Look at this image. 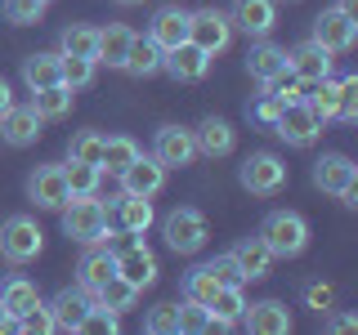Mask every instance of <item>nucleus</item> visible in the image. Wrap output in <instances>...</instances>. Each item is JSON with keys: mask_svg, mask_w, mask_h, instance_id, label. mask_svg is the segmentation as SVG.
Returning <instances> with one entry per match:
<instances>
[{"mask_svg": "<svg viewBox=\"0 0 358 335\" xmlns=\"http://www.w3.org/2000/svg\"><path fill=\"white\" fill-rule=\"evenodd\" d=\"M59 210H63V232L72 241L94 246V241L108 237V206H103V201H94V197H67Z\"/></svg>", "mask_w": 358, "mask_h": 335, "instance_id": "1", "label": "nucleus"}, {"mask_svg": "<svg viewBox=\"0 0 358 335\" xmlns=\"http://www.w3.org/2000/svg\"><path fill=\"white\" fill-rule=\"evenodd\" d=\"M260 241L273 251V260L278 255L291 260V255H300L309 246V223H305V215H296V210H273V215L260 223Z\"/></svg>", "mask_w": 358, "mask_h": 335, "instance_id": "2", "label": "nucleus"}, {"mask_svg": "<svg viewBox=\"0 0 358 335\" xmlns=\"http://www.w3.org/2000/svg\"><path fill=\"white\" fill-rule=\"evenodd\" d=\"M313 184H318L322 193L341 197L345 206H358V165L350 156H341V152L318 156V161H313Z\"/></svg>", "mask_w": 358, "mask_h": 335, "instance_id": "3", "label": "nucleus"}, {"mask_svg": "<svg viewBox=\"0 0 358 335\" xmlns=\"http://www.w3.org/2000/svg\"><path fill=\"white\" fill-rule=\"evenodd\" d=\"M45 246V232L36 228V219L31 215H9L0 223V255H5L9 264H27L36 260Z\"/></svg>", "mask_w": 358, "mask_h": 335, "instance_id": "4", "label": "nucleus"}, {"mask_svg": "<svg viewBox=\"0 0 358 335\" xmlns=\"http://www.w3.org/2000/svg\"><path fill=\"white\" fill-rule=\"evenodd\" d=\"M162 232H166V246H171L175 255H197L201 246H206V219L188 206L171 210L166 223H162Z\"/></svg>", "mask_w": 358, "mask_h": 335, "instance_id": "5", "label": "nucleus"}, {"mask_svg": "<svg viewBox=\"0 0 358 335\" xmlns=\"http://www.w3.org/2000/svg\"><path fill=\"white\" fill-rule=\"evenodd\" d=\"M238 179H242V188H246V193H255V197H273L278 188L287 184V165L278 161L273 152H251V156L242 161Z\"/></svg>", "mask_w": 358, "mask_h": 335, "instance_id": "6", "label": "nucleus"}, {"mask_svg": "<svg viewBox=\"0 0 358 335\" xmlns=\"http://www.w3.org/2000/svg\"><path fill=\"white\" fill-rule=\"evenodd\" d=\"M188 40H193L197 50H206L210 59L224 54V50H229V40H233L229 14H220V9H197V14H188Z\"/></svg>", "mask_w": 358, "mask_h": 335, "instance_id": "7", "label": "nucleus"}, {"mask_svg": "<svg viewBox=\"0 0 358 335\" xmlns=\"http://www.w3.org/2000/svg\"><path fill=\"white\" fill-rule=\"evenodd\" d=\"M318 130H322V121L309 112V103H282V112L273 121V134H282L291 148H313Z\"/></svg>", "mask_w": 358, "mask_h": 335, "instance_id": "8", "label": "nucleus"}, {"mask_svg": "<svg viewBox=\"0 0 358 335\" xmlns=\"http://www.w3.org/2000/svg\"><path fill=\"white\" fill-rule=\"evenodd\" d=\"M354 36H358V18L341 14V9H322V14L313 18L309 40H318L322 50H331V54H345V50H354Z\"/></svg>", "mask_w": 358, "mask_h": 335, "instance_id": "9", "label": "nucleus"}, {"mask_svg": "<svg viewBox=\"0 0 358 335\" xmlns=\"http://www.w3.org/2000/svg\"><path fill=\"white\" fill-rule=\"evenodd\" d=\"M45 308H50L54 331H81L85 313L94 308V295H90L85 286H67V290H59V295H54Z\"/></svg>", "mask_w": 358, "mask_h": 335, "instance_id": "10", "label": "nucleus"}, {"mask_svg": "<svg viewBox=\"0 0 358 335\" xmlns=\"http://www.w3.org/2000/svg\"><path fill=\"white\" fill-rule=\"evenodd\" d=\"M152 156L166 165V170H184V165H193V156H197V143H193V130H184V126H166V130H157V139H152Z\"/></svg>", "mask_w": 358, "mask_h": 335, "instance_id": "11", "label": "nucleus"}, {"mask_svg": "<svg viewBox=\"0 0 358 335\" xmlns=\"http://www.w3.org/2000/svg\"><path fill=\"white\" fill-rule=\"evenodd\" d=\"M117 179H121V193H130V197H157V193H162V184H166V165L157 161V156H143L139 152Z\"/></svg>", "mask_w": 358, "mask_h": 335, "instance_id": "12", "label": "nucleus"}, {"mask_svg": "<svg viewBox=\"0 0 358 335\" xmlns=\"http://www.w3.org/2000/svg\"><path fill=\"white\" fill-rule=\"evenodd\" d=\"M229 22H233L238 31H246L251 40H260V36H268V31H273L278 9H273V0H233Z\"/></svg>", "mask_w": 358, "mask_h": 335, "instance_id": "13", "label": "nucleus"}, {"mask_svg": "<svg viewBox=\"0 0 358 335\" xmlns=\"http://www.w3.org/2000/svg\"><path fill=\"white\" fill-rule=\"evenodd\" d=\"M117 277H126L134 290L152 286L157 282V255L143 241H130L126 251H117Z\"/></svg>", "mask_w": 358, "mask_h": 335, "instance_id": "14", "label": "nucleus"}, {"mask_svg": "<svg viewBox=\"0 0 358 335\" xmlns=\"http://www.w3.org/2000/svg\"><path fill=\"white\" fill-rule=\"evenodd\" d=\"M27 197L36 201L41 210H59L67 201V179H63V165H36L27 179Z\"/></svg>", "mask_w": 358, "mask_h": 335, "instance_id": "15", "label": "nucleus"}, {"mask_svg": "<svg viewBox=\"0 0 358 335\" xmlns=\"http://www.w3.org/2000/svg\"><path fill=\"white\" fill-rule=\"evenodd\" d=\"M162 67L175 76V81H201L206 76V67H210V54L206 50H197L193 40H184V45H175V50H166L162 54Z\"/></svg>", "mask_w": 358, "mask_h": 335, "instance_id": "16", "label": "nucleus"}, {"mask_svg": "<svg viewBox=\"0 0 358 335\" xmlns=\"http://www.w3.org/2000/svg\"><path fill=\"white\" fill-rule=\"evenodd\" d=\"M242 327L251 335H287L291 331V313H287V304H278V299H260V304H246Z\"/></svg>", "mask_w": 358, "mask_h": 335, "instance_id": "17", "label": "nucleus"}, {"mask_svg": "<svg viewBox=\"0 0 358 335\" xmlns=\"http://www.w3.org/2000/svg\"><path fill=\"white\" fill-rule=\"evenodd\" d=\"M287 67L300 76V81H322V76H331V50H322L318 40H305V45H296V50L287 54Z\"/></svg>", "mask_w": 358, "mask_h": 335, "instance_id": "18", "label": "nucleus"}, {"mask_svg": "<svg viewBox=\"0 0 358 335\" xmlns=\"http://www.w3.org/2000/svg\"><path fill=\"white\" fill-rule=\"evenodd\" d=\"M108 277H117V251H108V246L94 241V251H85L81 264H76V286H85L90 295H94Z\"/></svg>", "mask_w": 358, "mask_h": 335, "instance_id": "19", "label": "nucleus"}, {"mask_svg": "<svg viewBox=\"0 0 358 335\" xmlns=\"http://www.w3.org/2000/svg\"><path fill=\"white\" fill-rule=\"evenodd\" d=\"M148 40L157 45V50H175V45L188 40V14L184 9H157L152 14V27H148Z\"/></svg>", "mask_w": 358, "mask_h": 335, "instance_id": "20", "label": "nucleus"}, {"mask_svg": "<svg viewBox=\"0 0 358 335\" xmlns=\"http://www.w3.org/2000/svg\"><path fill=\"white\" fill-rule=\"evenodd\" d=\"M36 134H41V117L31 107H9L0 117V139L9 148H27V143H36Z\"/></svg>", "mask_w": 358, "mask_h": 335, "instance_id": "21", "label": "nucleus"}, {"mask_svg": "<svg viewBox=\"0 0 358 335\" xmlns=\"http://www.w3.org/2000/svg\"><path fill=\"white\" fill-rule=\"evenodd\" d=\"M229 255L238 260V268L246 273V282H255V277H268V268H273V251L260 241V232H255V237H242Z\"/></svg>", "mask_w": 358, "mask_h": 335, "instance_id": "22", "label": "nucleus"}, {"mask_svg": "<svg viewBox=\"0 0 358 335\" xmlns=\"http://www.w3.org/2000/svg\"><path fill=\"white\" fill-rule=\"evenodd\" d=\"M193 143H197L201 156H229L233 152V126H229V121H220V117H206L193 130Z\"/></svg>", "mask_w": 358, "mask_h": 335, "instance_id": "23", "label": "nucleus"}, {"mask_svg": "<svg viewBox=\"0 0 358 335\" xmlns=\"http://www.w3.org/2000/svg\"><path fill=\"white\" fill-rule=\"evenodd\" d=\"M22 81H27V89L63 85V54H31V59H22Z\"/></svg>", "mask_w": 358, "mask_h": 335, "instance_id": "24", "label": "nucleus"}, {"mask_svg": "<svg viewBox=\"0 0 358 335\" xmlns=\"http://www.w3.org/2000/svg\"><path fill=\"white\" fill-rule=\"evenodd\" d=\"M72 98H76V89H67V85H45V89H31V112H36L41 121H59L72 112Z\"/></svg>", "mask_w": 358, "mask_h": 335, "instance_id": "25", "label": "nucleus"}, {"mask_svg": "<svg viewBox=\"0 0 358 335\" xmlns=\"http://www.w3.org/2000/svg\"><path fill=\"white\" fill-rule=\"evenodd\" d=\"M130 40H134V31L126 27V22H112V27H103V31H99V59H94V63H108V67H126Z\"/></svg>", "mask_w": 358, "mask_h": 335, "instance_id": "26", "label": "nucleus"}, {"mask_svg": "<svg viewBox=\"0 0 358 335\" xmlns=\"http://www.w3.org/2000/svg\"><path fill=\"white\" fill-rule=\"evenodd\" d=\"M210 322L215 327H238L242 322V313H246V295H242V286H220L215 295H210Z\"/></svg>", "mask_w": 358, "mask_h": 335, "instance_id": "27", "label": "nucleus"}, {"mask_svg": "<svg viewBox=\"0 0 358 335\" xmlns=\"http://www.w3.org/2000/svg\"><path fill=\"white\" fill-rule=\"evenodd\" d=\"M41 304V295H36V286L27 282V277H9L5 286H0V308H5V318H22L27 308H36Z\"/></svg>", "mask_w": 358, "mask_h": 335, "instance_id": "28", "label": "nucleus"}, {"mask_svg": "<svg viewBox=\"0 0 358 335\" xmlns=\"http://www.w3.org/2000/svg\"><path fill=\"white\" fill-rule=\"evenodd\" d=\"M117 219H121V228L126 232H148L152 228V197H130V193H121L117 197Z\"/></svg>", "mask_w": 358, "mask_h": 335, "instance_id": "29", "label": "nucleus"}, {"mask_svg": "<svg viewBox=\"0 0 358 335\" xmlns=\"http://www.w3.org/2000/svg\"><path fill=\"white\" fill-rule=\"evenodd\" d=\"M287 67V50H278V45H268L260 36V45H255L251 54H246V72L255 76V81H268V76H278Z\"/></svg>", "mask_w": 358, "mask_h": 335, "instance_id": "30", "label": "nucleus"}, {"mask_svg": "<svg viewBox=\"0 0 358 335\" xmlns=\"http://www.w3.org/2000/svg\"><path fill=\"white\" fill-rule=\"evenodd\" d=\"M126 72L130 76H157L162 72V50H157L148 36H134L130 54H126Z\"/></svg>", "mask_w": 358, "mask_h": 335, "instance_id": "31", "label": "nucleus"}, {"mask_svg": "<svg viewBox=\"0 0 358 335\" xmlns=\"http://www.w3.org/2000/svg\"><path fill=\"white\" fill-rule=\"evenodd\" d=\"M139 156V143L126 139V134H117V139H103V152H99V170H108V174H121L126 165Z\"/></svg>", "mask_w": 358, "mask_h": 335, "instance_id": "32", "label": "nucleus"}, {"mask_svg": "<svg viewBox=\"0 0 358 335\" xmlns=\"http://www.w3.org/2000/svg\"><path fill=\"white\" fill-rule=\"evenodd\" d=\"M63 179H67V197H94L103 170H99V165H90V161H67L63 165Z\"/></svg>", "mask_w": 358, "mask_h": 335, "instance_id": "33", "label": "nucleus"}, {"mask_svg": "<svg viewBox=\"0 0 358 335\" xmlns=\"http://www.w3.org/2000/svg\"><path fill=\"white\" fill-rule=\"evenodd\" d=\"M336 98H341V85H336L331 76H322V81H309V85H305V103H309V112H313L318 121L336 117Z\"/></svg>", "mask_w": 358, "mask_h": 335, "instance_id": "34", "label": "nucleus"}, {"mask_svg": "<svg viewBox=\"0 0 358 335\" xmlns=\"http://www.w3.org/2000/svg\"><path fill=\"white\" fill-rule=\"evenodd\" d=\"M63 54H76V59H99V27H85V22L63 27Z\"/></svg>", "mask_w": 358, "mask_h": 335, "instance_id": "35", "label": "nucleus"}, {"mask_svg": "<svg viewBox=\"0 0 358 335\" xmlns=\"http://www.w3.org/2000/svg\"><path fill=\"white\" fill-rule=\"evenodd\" d=\"M134 295H139V290H134L126 277H108V282L94 290V304H103L112 313H126V308H134Z\"/></svg>", "mask_w": 358, "mask_h": 335, "instance_id": "36", "label": "nucleus"}, {"mask_svg": "<svg viewBox=\"0 0 358 335\" xmlns=\"http://www.w3.org/2000/svg\"><path fill=\"white\" fill-rule=\"evenodd\" d=\"M220 290L215 282V273H210L206 264H197V268H188L184 273V299H197V304H210V295Z\"/></svg>", "mask_w": 358, "mask_h": 335, "instance_id": "37", "label": "nucleus"}, {"mask_svg": "<svg viewBox=\"0 0 358 335\" xmlns=\"http://www.w3.org/2000/svg\"><path fill=\"white\" fill-rule=\"evenodd\" d=\"M264 85H268V94H273L278 103H305V81H300L291 67H282L278 76H268Z\"/></svg>", "mask_w": 358, "mask_h": 335, "instance_id": "38", "label": "nucleus"}, {"mask_svg": "<svg viewBox=\"0 0 358 335\" xmlns=\"http://www.w3.org/2000/svg\"><path fill=\"white\" fill-rule=\"evenodd\" d=\"M99 152H103V134H99V130H76L72 143H67V161H90V165H99Z\"/></svg>", "mask_w": 358, "mask_h": 335, "instance_id": "39", "label": "nucleus"}, {"mask_svg": "<svg viewBox=\"0 0 358 335\" xmlns=\"http://www.w3.org/2000/svg\"><path fill=\"white\" fill-rule=\"evenodd\" d=\"M179 331L201 335V331H220V327L210 322V308H206V304H197V299H184V304H179Z\"/></svg>", "mask_w": 358, "mask_h": 335, "instance_id": "40", "label": "nucleus"}, {"mask_svg": "<svg viewBox=\"0 0 358 335\" xmlns=\"http://www.w3.org/2000/svg\"><path fill=\"white\" fill-rule=\"evenodd\" d=\"M143 331L148 335H175L179 331V304H152L148 318H143Z\"/></svg>", "mask_w": 358, "mask_h": 335, "instance_id": "41", "label": "nucleus"}, {"mask_svg": "<svg viewBox=\"0 0 358 335\" xmlns=\"http://www.w3.org/2000/svg\"><path fill=\"white\" fill-rule=\"evenodd\" d=\"M90 81H94V59L63 54V85H67V89H85Z\"/></svg>", "mask_w": 358, "mask_h": 335, "instance_id": "42", "label": "nucleus"}, {"mask_svg": "<svg viewBox=\"0 0 358 335\" xmlns=\"http://www.w3.org/2000/svg\"><path fill=\"white\" fill-rule=\"evenodd\" d=\"M5 18L9 22H18V27H27V22H41V14H45V0H5Z\"/></svg>", "mask_w": 358, "mask_h": 335, "instance_id": "43", "label": "nucleus"}, {"mask_svg": "<svg viewBox=\"0 0 358 335\" xmlns=\"http://www.w3.org/2000/svg\"><path fill=\"white\" fill-rule=\"evenodd\" d=\"M341 98H336V117L341 121H358V76H341Z\"/></svg>", "mask_w": 358, "mask_h": 335, "instance_id": "44", "label": "nucleus"}, {"mask_svg": "<svg viewBox=\"0 0 358 335\" xmlns=\"http://www.w3.org/2000/svg\"><path fill=\"white\" fill-rule=\"evenodd\" d=\"M206 268L215 273V282H220V286H246V273L238 268V260H233V255H215V260H210Z\"/></svg>", "mask_w": 358, "mask_h": 335, "instance_id": "45", "label": "nucleus"}, {"mask_svg": "<svg viewBox=\"0 0 358 335\" xmlns=\"http://www.w3.org/2000/svg\"><path fill=\"white\" fill-rule=\"evenodd\" d=\"M81 331H94V335H117V313H112V308H103V304H94V308L85 313Z\"/></svg>", "mask_w": 358, "mask_h": 335, "instance_id": "46", "label": "nucleus"}, {"mask_svg": "<svg viewBox=\"0 0 358 335\" xmlns=\"http://www.w3.org/2000/svg\"><path fill=\"white\" fill-rule=\"evenodd\" d=\"M18 331H31V335H45V331H54V322H50V308L36 304V308H27L18 318Z\"/></svg>", "mask_w": 358, "mask_h": 335, "instance_id": "47", "label": "nucleus"}, {"mask_svg": "<svg viewBox=\"0 0 358 335\" xmlns=\"http://www.w3.org/2000/svg\"><path fill=\"white\" fill-rule=\"evenodd\" d=\"M278 112H282V103H278V98H273V94H264V98H260V103H255V107H251V121H260V126H268V130H273V121H278Z\"/></svg>", "mask_w": 358, "mask_h": 335, "instance_id": "48", "label": "nucleus"}, {"mask_svg": "<svg viewBox=\"0 0 358 335\" xmlns=\"http://www.w3.org/2000/svg\"><path fill=\"white\" fill-rule=\"evenodd\" d=\"M305 299H309V304L313 308H331V286H322V282H313V286H305Z\"/></svg>", "mask_w": 358, "mask_h": 335, "instance_id": "49", "label": "nucleus"}, {"mask_svg": "<svg viewBox=\"0 0 358 335\" xmlns=\"http://www.w3.org/2000/svg\"><path fill=\"white\" fill-rule=\"evenodd\" d=\"M354 327H358V322L350 318V313H336V318L327 322V331H354Z\"/></svg>", "mask_w": 358, "mask_h": 335, "instance_id": "50", "label": "nucleus"}, {"mask_svg": "<svg viewBox=\"0 0 358 335\" xmlns=\"http://www.w3.org/2000/svg\"><path fill=\"white\" fill-rule=\"evenodd\" d=\"M9 107H14V89H9L5 81H0V117H5Z\"/></svg>", "mask_w": 358, "mask_h": 335, "instance_id": "51", "label": "nucleus"}, {"mask_svg": "<svg viewBox=\"0 0 358 335\" xmlns=\"http://www.w3.org/2000/svg\"><path fill=\"white\" fill-rule=\"evenodd\" d=\"M336 9H341V14H350V18H358V0H341Z\"/></svg>", "mask_w": 358, "mask_h": 335, "instance_id": "52", "label": "nucleus"}, {"mask_svg": "<svg viewBox=\"0 0 358 335\" xmlns=\"http://www.w3.org/2000/svg\"><path fill=\"white\" fill-rule=\"evenodd\" d=\"M0 331H18V322H14V318H5V308H0Z\"/></svg>", "mask_w": 358, "mask_h": 335, "instance_id": "53", "label": "nucleus"}, {"mask_svg": "<svg viewBox=\"0 0 358 335\" xmlns=\"http://www.w3.org/2000/svg\"><path fill=\"white\" fill-rule=\"evenodd\" d=\"M121 5H139V0H121Z\"/></svg>", "mask_w": 358, "mask_h": 335, "instance_id": "54", "label": "nucleus"}, {"mask_svg": "<svg viewBox=\"0 0 358 335\" xmlns=\"http://www.w3.org/2000/svg\"><path fill=\"white\" fill-rule=\"evenodd\" d=\"M45 5H50V0H45Z\"/></svg>", "mask_w": 358, "mask_h": 335, "instance_id": "55", "label": "nucleus"}]
</instances>
